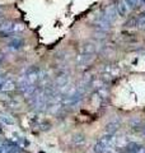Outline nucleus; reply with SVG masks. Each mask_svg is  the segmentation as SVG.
Instances as JSON below:
<instances>
[{
	"mask_svg": "<svg viewBox=\"0 0 145 153\" xmlns=\"http://www.w3.org/2000/svg\"><path fill=\"white\" fill-rule=\"evenodd\" d=\"M115 143V137L113 134H108L95 143L94 146V152L95 153H107L108 151H111V148L113 147Z\"/></svg>",
	"mask_w": 145,
	"mask_h": 153,
	"instance_id": "1",
	"label": "nucleus"
},
{
	"mask_svg": "<svg viewBox=\"0 0 145 153\" xmlns=\"http://www.w3.org/2000/svg\"><path fill=\"white\" fill-rule=\"evenodd\" d=\"M102 16H103V18L107 22H109V23L115 22L116 18H117V16H118L117 9H116V5H108L107 8L104 9V12H103Z\"/></svg>",
	"mask_w": 145,
	"mask_h": 153,
	"instance_id": "2",
	"label": "nucleus"
},
{
	"mask_svg": "<svg viewBox=\"0 0 145 153\" xmlns=\"http://www.w3.org/2000/svg\"><path fill=\"white\" fill-rule=\"evenodd\" d=\"M116 9H117L118 16L121 17H127L129 13L131 12V8H130L126 0H118V3L116 4Z\"/></svg>",
	"mask_w": 145,
	"mask_h": 153,
	"instance_id": "3",
	"label": "nucleus"
},
{
	"mask_svg": "<svg viewBox=\"0 0 145 153\" xmlns=\"http://www.w3.org/2000/svg\"><path fill=\"white\" fill-rule=\"evenodd\" d=\"M67 83H69V74H67V73H62V74H60L59 76H57V79H56V85H57L59 88L66 87Z\"/></svg>",
	"mask_w": 145,
	"mask_h": 153,
	"instance_id": "4",
	"label": "nucleus"
},
{
	"mask_svg": "<svg viewBox=\"0 0 145 153\" xmlns=\"http://www.w3.org/2000/svg\"><path fill=\"white\" fill-rule=\"evenodd\" d=\"M16 87H17L16 82H14L13 79L8 78V79L4 80V83H3V85H1V89H0V91H4V92H9V91L16 89Z\"/></svg>",
	"mask_w": 145,
	"mask_h": 153,
	"instance_id": "5",
	"label": "nucleus"
},
{
	"mask_svg": "<svg viewBox=\"0 0 145 153\" xmlns=\"http://www.w3.org/2000/svg\"><path fill=\"white\" fill-rule=\"evenodd\" d=\"M23 44H24L23 38H21V37H14L13 40H10V42H9V47H10L12 50H19L23 46Z\"/></svg>",
	"mask_w": 145,
	"mask_h": 153,
	"instance_id": "6",
	"label": "nucleus"
},
{
	"mask_svg": "<svg viewBox=\"0 0 145 153\" xmlns=\"http://www.w3.org/2000/svg\"><path fill=\"white\" fill-rule=\"evenodd\" d=\"M118 126H120V123L117 120H112V121H109L107 124V126H106V131H107V134H113L118 129Z\"/></svg>",
	"mask_w": 145,
	"mask_h": 153,
	"instance_id": "7",
	"label": "nucleus"
},
{
	"mask_svg": "<svg viewBox=\"0 0 145 153\" xmlns=\"http://www.w3.org/2000/svg\"><path fill=\"white\" fill-rule=\"evenodd\" d=\"M94 52H95V46L93 44H87L81 49V54H85V55H93Z\"/></svg>",
	"mask_w": 145,
	"mask_h": 153,
	"instance_id": "8",
	"label": "nucleus"
},
{
	"mask_svg": "<svg viewBox=\"0 0 145 153\" xmlns=\"http://www.w3.org/2000/svg\"><path fill=\"white\" fill-rule=\"evenodd\" d=\"M136 27L140 30H145V14L136 18Z\"/></svg>",
	"mask_w": 145,
	"mask_h": 153,
	"instance_id": "9",
	"label": "nucleus"
},
{
	"mask_svg": "<svg viewBox=\"0 0 145 153\" xmlns=\"http://www.w3.org/2000/svg\"><path fill=\"white\" fill-rule=\"evenodd\" d=\"M126 1H127V4L130 5V8H131V9L141 5V1H140V0H126Z\"/></svg>",
	"mask_w": 145,
	"mask_h": 153,
	"instance_id": "10",
	"label": "nucleus"
},
{
	"mask_svg": "<svg viewBox=\"0 0 145 153\" xmlns=\"http://www.w3.org/2000/svg\"><path fill=\"white\" fill-rule=\"evenodd\" d=\"M0 119H1V121H4L5 124H14V120H13V119H10V116H8V115H7V116H5V115H1V117H0Z\"/></svg>",
	"mask_w": 145,
	"mask_h": 153,
	"instance_id": "11",
	"label": "nucleus"
},
{
	"mask_svg": "<svg viewBox=\"0 0 145 153\" xmlns=\"http://www.w3.org/2000/svg\"><path fill=\"white\" fill-rule=\"evenodd\" d=\"M4 80H5V78L0 75V89H1V85H3V83H4Z\"/></svg>",
	"mask_w": 145,
	"mask_h": 153,
	"instance_id": "12",
	"label": "nucleus"
}]
</instances>
